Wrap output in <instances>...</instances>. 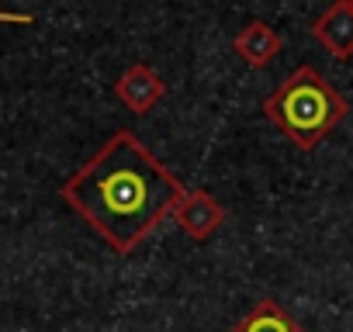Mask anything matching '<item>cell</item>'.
Wrapping results in <instances>:
<instances>
[{"label":"cell","instance_id":"obj_4","mask_svg":"<svg viewBox=\"0 0 353 332\" xmlns=\"http://www.w3.org/2000/svg\"><path fill=\"white\" fill-rule=\"evenodd\" d=\"M114 97L135 111V114H149L163 97H166V83L163 76L149 66V63H132L118 80H114Z\"/></svg>","mask_w":353,"mask_h":332},{"label":"cell","instance_id":"obj_8","mask_svg":"<svg viewBox=\"0 0 353 332\" xmlns=\"http://www.w3.org/2000/svg\"><path fill=\"white\" fill-rule=\"evenodd\" d=\"M35 14L28 11H0V25H32Z\"/></svg>","mask_w":353,"mask_h":332},{"label":"cell","instance_id":"obj_1","mask_svg":"<svg viewBox=\"0 0 353 332\" xmlns=\"http://www.w3.org/2000/svg\"><path fill=\"white\" fill-rule=\"evenodd\" d=\"M59 194L118 256H128L173 218L188 191L128 128H118Z\"/></svg>","mask_w":353,"mask_h":332},{"label":"cell","instance_id":"obj_7","mask_svg":"<svg viewBox=\"0 0 353 332\" xmlns=\"http://www.w3.org/2000/svg\"><path fill=\"white\" fill-rule=\"evenodd\" d=\"M229 332H305V329L294 322V315H291L281 301L260 298Z\"/></svg>","mask_w":353,"mask_h":332},{"label":"cell","instance_id":"obj_3","mask_svg":"<svg viewBox=\"0 0 353 332\" xmlns=\"http://www.w3.org/2000/svg\"><path fill=\"white\" fill-rule=\"evenodd\" d=\"M173 222L191 242H205V239H212L222 229L225 208L208 191H188L184 201L176 205V211H173Z\"/></svg>","mask_w":353,"mask_h":332},{"label":"cell","instance_id":"obj_5","mask_svg":"<svg viewBox=\"0 0 353 332\" xmlns=\"http://www.w3.org/2000/svg\"><path fill=\"white\" fill-rule=\"evenodd\" d=\"M312 39L332 59H350L353 56V0H336V4H329L315 18Z\"/></svg>","mask_w":353,"mask_h":332},{"label":"cell","instance_id":"obj_6","mask_svg":"<svg viewBox=\"0 0 353 332\" xmlns=\"http://www.w3.org/2000/svg\"><path fill=\"white\" fill-rule=\"evenodd\" d=\"M284 49V39L267 25V21H246V28H239V35L232 39V52L250 66V70H260L267 66L277 52Z\"/></svg>","mask_w":353,"mask_h":332},{"label":"cell","instance_id":"obj_2","mask_svg":"<svg viewBox=\"0 0 353 332\" xmlns=\"http://www.w3.org/2000/svg\"><path fill=\"white\" fill-rule=\"evenodd\" d=\"M263 114L291 138V145L312 152L350 114V104L315 66H298L263 101Z\"/></svg>","mask_w":353,"mask_h":332}]
</instances>
